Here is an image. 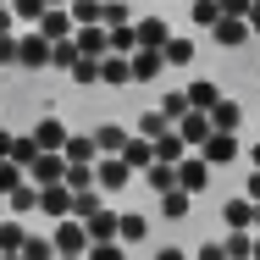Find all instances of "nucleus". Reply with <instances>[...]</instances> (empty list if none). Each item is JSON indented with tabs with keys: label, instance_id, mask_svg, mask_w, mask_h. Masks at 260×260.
<instances>
[{
	"label": "nucleus",
	"instance_id": "e433bc0d",
	"mask_svg": "<svg viewBox=\"0 0 260 260\" xmlns=\"http://www.w3.org/2000/svg\"><path fill=\"white\" fill-rule=\"evenodd\" d=\"M50 67H55V72H72V67H78V45H72V39H61V45L50 50Z\"/></svg>",
	"mask_w": 260,
	"mask_h": 260
},
{
	"label": "nucleus",
	"instance_id": "72a5a7b5",
	"mask_svg": "<svg viewBox=\"0 0 260 260\" xmlns=\"http://www.w3.org/2000/svg\"><path fill=\"white\" fill-rule=\"evenodd\" d=\"M144 183H150V188H155V194H172V188H177V166H150V172H144Z\"/></svg>",
	"mask_w": 260,
	"mask_h": 260
},
{
	"label": "nucleus",
	"instance_id": "393cba45",
	"mask_svg": "<svg viewBox=\"0 0 260 260\" xmlns=\"http://www.w3.org/2000/svg\"><path fill=\"white\" fill-rule=\"evenodd\" d=\"M100 210H105L100 188H83V194H72V221H94Z\"/></svg>",
	"mask_w": 260,
	"mask_h": 260
},
{
	"label": "nucleus",
	"instance_id": "cd10ccee",
	"mask_svg": "<svg viewBox=\"0 0 260 260\" xmlns=\"http://www.w3.org/2000/svg\"><path fill=\"white\" fill-rule=\"evenodd\" d=\"M160 55H166V67H188V61H194V39H183V34H172Z\"/></svg>",
	"mask_w": 260,
	"mask_h": 260
},
{
	"label": "nucleus",
	"instance_id": "f257e3e1",
	"mask_svg": "<svg viewBox=\"0 0 260 260\" xmlns=\"http://www.w3.org/2000/svg\"><path fill=\"white\" fill-rule=\"evenodd\" d=\"M127 183H133V166H127L122 155H100V166H94V188H100V194H122Z\"/></svg>",
	"mask_w": 260,
	"mask_h": 260
},
{
	"label": "nucleus",
	"instance_id": "2eb2a0df",
	"mask_svg": "<svg viewBox=\"0 0 260 260\" xmlns=\"http://www.w3.org/2000/svg\"><path fill=\"white\" fill-rule=\"evenodd\" d=\"M249 34H255V28H249V22H238V17H221V22L210 28V39H216V45H227V50H238Z\"/></svg>",
	"mask_w": 260,
	"mask_h": 260
},
{
	"label": "nucleus",
	"instance_id": "c756f323",
	"mask_svg": "<svg viewBox=\"0 0 260 260\" xmlns=\"http://www.w3.org/2000/svg\"><path fill=\"white\" fill-rule=\"evenodd\" d=\"M39 155H45V150L34 144V133H17V144H11V160H17L22 172H28V166H34V160H39Z\"/></svg>",
	"mask_w": 260,
	"mask_h": 260
},
{
	"label": "nucleus",
	"instance_id": "052dcab7",
	"mask_svg": "<svg viewBox=\"0 0 260 260\" xmlns=\"http://www.w3.org/2000/svg\"><path fill=\"white\" fill-rule=\"evenodd\" d=\"M0 6H11V0H0Z\"/></svg>",
	"mask_w": 260,
	"mask_h": 260
},
{
	"label": "nucleus",
	"instance_id": "c9c22d12",
	"mask_svg": "<svg viewBox=\"0 0 260 260\" xmlns=\"http://www.w3.org/2000/svg\"><path fill=\"white\" fill-rule=\"evenodd\" d=\"M155 111H160V116H166V122H172V127H177V122H183V116H188L194 105H188V94H166V100H160Z\"/></svg>",
	"mask_w": 260,
	"mask_h": 260
},
{
	"label": "nucleus",
	"instance_id": "a19ab883",
	"mask_svg": "<svg viewBox=\"0 0 260 260\" xmlns=\"http://www.w3.org/2000/svg\"><path fill=\"white\" fill-rule=\"evenodd\" d=\"M67 188H72V194L94 188V166H67Z\"/></svg>",
	"mask_w": 260,
	"mask_h": 260
},
{
	"label": "nucleus",
	"instance_id": "603ef678",
	"mask_svg": "<svg viewBox=\"0 0 260 260\" xmlns=\"http://www.w3.org/2000/svg\"><path fill=\"white\" fill-rule=\"evenodd\" d=\"M249 28H255V34H260V0H255V11H249Z\"/></svg>",
	"mask_w": 260,
	"mask_h": 260
},
{
	"label": "nucleus",
	"instance_id": "58836bf2",
	"mask_svg": "<svg viewBox=\"0 0 260 260\" xmlns=\"http://www.w3.org/2000/svg\"><path fill=\"white\" fill-rule=\"evenodd\" d=\"M111 55H139V34L133 28H116L111 34Z\"/></svg>",
	"mask_w": 260,
	"mask_h": 260
},
{
	"label": "nucleus",
	"instance_id": "864d4df0",
	"mask_svg": "<svg viewBox=\"0 0 260 260\" xmlns=\"http://www.w3.org/2000/svg\"><path fill=\"white\" fill-rule=\"evenodd\" d=\"M249 166H260V144H255V150H249Z\"/></svg>",
	"mask_w": 260,
	"mask_h": 260
},
{
	"label": "nucleus",
	"instance_id": "f8f14e48",
	"mask_svg": "<svg viewBox=\"0 0 260 260\" xmlns=\"http://www.w3.org/2000/svg\"><path fill=\"white\" fill-rule=\"evenodd\" d=\"M39 210H45V216H55V221H67V216H72V188H67V183L39 188Z\"/></svg>",
	"mask_w": 260,
	"mask_h": 260
},
{
	"label": "nucleus",
	"instance_id": "a211bd4d",
	"mask_svg": "<svg viewBox=\"0 0 260 260\" xmlns=\"http://www.w3.org/2000/svg\"><path fill=\"white\" fill-rule=\"evenodd\" d=\"M221 216H227V227H233V233H255V200H244V194H238V200H227Z\"/></svg>",
	"mask_w": 260,
	"mask_h": 260
},
{
	"label": "nucleus",
	"instance_id": "a18cd8bd",
	"mask_svg": "<svg viewBox=\"0 0 260 260\" xmlns=\"http://www.w3.org/2000/svg\"><path fill=\"white\" fill-rule=\"evenodd\" d=\"M89 260H127V255H122V244H94Z\"/></svg>",
	"mask_w": 260,
	"mask_h": 260
},
{
	"label": "nucleus",
	"instance_id": "4d7b16f0",
	"mask_svg": "<svg viewBox=\"0 0 260 260\" xmlns=\"http://www.w3.org/2000/svg\"><path fill=\"white\" fill-rule=\"evenodd\" d=\"M255 260H260V233H255Z\"/></svg>",
	"mask_w": 260,
	"mask_h": 260
},
{
	"label": "nucleus",
	"instance_id": "9b49d317",
	"mask_svg": "<svg viewBox=\"0 0 260 260\" xmlns=\"http://www.w3.org/2000/svg\"><path fill=\"white\" fill-rule=\"evenodd\" d=\"M94 144H100V155H122V150L133 144V133H127L122 122H100V127H94Z\"/></svg>",
	"mask_w": 260,
	"mask_h": 260
},
{
	"label": "nucleus",
	"instance_id": "13d9d810",
	"mask_svg": "<svg viewBox=\"0 0 260 260\" xmlns=\"http://www.w3.org/2000/svg\"><path fill=\"white\" fill-rule=\"evenodd\" d=\"M50 6H72V0H50Z\"/></svg>",
	"mask_w": 260,
	"mask_h": 260
},
{
	"label": "nucleus",
	"instance_id": "7ed1b4c3",
	"mask_svg": "<svg viewBox=\"0 0 260 260\" xmlns=\"http://www.w3.org/2000/svg\"><path fill=\"white\" fill-rule=\"evenodd\" d=\"M67 139H72V133H67V122H61V116L34 122V144H39L45 155H61V150H67Z\"/></svg>",
	"mask_w": 260,
	"mask_h": 260
},
{
	"label": "nucleus",
	"instance_id": "c85d7f7f",
	"mask_svg": "<svg viewBox=\"0 0 260 260\" xmlns=\"http://www.w3.org/2000/svg\"><path fill=\"white\" fill-rule=\"evenodd\" d=\"M133 133H139V139H150V144H155L160 133H172V122H166V116H160V111H144V116H139V127H133Z\"/></svg>",
	"mask_w": 260,
	"mask_h": 260
},
{
	"label": "nucleus",
	"instance_id": "f3484780",
	"mask_svg": "<svg viewBox=\"0 0 260 260\" xmlns=\"http://www.w3.org/2000/svg\"><path fill=\"white\" fill-rule=\"evenodd\" d=\"M210 127H216V133H233V139H238V127H244V105H238V100H221L216 111H210Z\"/></svg>",
	"mask_w": 260,
	"mask_h": 260
},
{
	"label": "nucleus",
	"instance_id": "9d476101",
	"mask_svg": "<svg viewBox=\"0 0 260 260\" xmlns=\"http://www.w3.org/2000/svg\"><path fill=\"white\" fill-rule=\"evenodd\" d=\"M72 45H78V55H89V61H105V55H111V34H105V28H78Z\"/></svg>",
	"mask_w": 260,
	"mask_h": 260
},
{
	"label": "nucleus",
	"instance_id": "09e8293b",
	"mask_svg": "<svg viewBox=\"0 0 260 260\" xmlns=\"http://www.w3.org/2000/svg\"><path fill=\"white\" fill-rule=\"evenodd\" d=\"M194 260H227V249H221V244H200V255Z\"/></svg>",
	"mask_w": 260,
	"mask_h": 260
},
{
	"label": "nucleus",
	"instance_id": "6ab92c4d",
	"mask_svg": "<svg viewBox=\"0 0 260 260\" xmlns=\"http://www.w3.org/2000/svg\"><path fill=\"white\" fill-rule=\"evenodd\" d=\"M127 61H133V83H155L160 67H166V55H160V50H139V55H127Z\"/></svg>",
	"mask_w": 260,
	"mask_h": 260
},
{
	"label": "nucleus",
	"instance_id": "4be33fe9",
	"mask_svg": "<svg viewBox=\"0 0 260 260\" xmlns=\"http://www.w3.org/2000/svg\"><path fill=\"white\" fill-rule=\"evenodd\" d=\"M116 221H122V210H100L94 221H83L89 227V244H116Z\"/></svg>",
	"mask_w": 260,
	"mask_h": 260
},
{
	"label": "nucleus",
	"instance_id": "7c9ffc66",
	"mask_svg": "<svg viewBox=\"0 0 260 260\" xmlns=\"http://www.w3.org/2000/svg\"><path fill=\"white\" fill-rule=\"evenodd\" d=\"M194 205V194H183V188H172V194H160V216H172V221H183Z\"/></svg>",
	"mask_w": 260,
	"mask_h": 260
},
{
	"label": "nucleus",
	"instance_id": "5701e85b",
	"mask_svg": "<svg viewBox=\"0 0 260 260\" xmlns=\"http://www.w3.org/2000/svg\"><path fill=\"white\" fill-rule=\"evenodd\" d=\"M28 249V227L11 216V221H0V255H22Z\"/></svg>",
	"mask_w": 260,
	"mask_h": 260
},
{
	"label": "nucleus",
	"instance_id": "473e14b6",
	"mask_svg": "<svg viewBox=\"0 0 260 260\" xmlns=\"http://www.w3.org/2000/svg\"><path fill=\"white\" fill-rule=\"evenodd\" d=\"M227 260H255V233H227Z\"/></svg>",
	"mask_w": 260,
	"mask_h": 260
},
{
	"label": "nucleus",
	"instance_id": "1a4fd4ad",
	"mask_svg": "<svg viewBox=\"0 0 260 260\" xmlns=\"http://www.w3.org/2000/svg\"><path fill=\"white\" fill-rule=\"evenodd\" d=\"M61 155H67V166H100V144H94V133H72Z\"/></svg>",
	"mask_w": 260,
	"mask_h": 260
},
{
	"label": "nucleus",
	"instance_id": "bb28decb",
	"mask_svg": "<svg viewBox=\"0 0 260 260\" xmlns=\"http://www.w3.org/2000/svg\"><path fill=\"white\" fill-rule=\"evenodd\" d=\"M45 11H50V0H11V17H17V22H28V28H39V22H45Z\"/></svg>",
	"mask_w": 260,
	"mask_h": 260
},
{
	"label": "nucleus",
	"instance_id": "412c9836",
	"mask_svg": "<svg viewBox=\"0 0 260 260\" xmlns=\"http://www.w3.org/2000/svg\"><path fill=\"white\" fill-rule=\"evenodd\" d=\"M150 238V221L139 216V210H122V221H116V244H144Z\"/></svg>",
	"mask_w": 260,
	"mask_h": 260
},
{
	"label": "nucleus",
	"instance_id": "bf43d9fd",
	"mask_svg": "<svg viewBox=\"0 0 260 260\" xmlns=\"http://www.w3.org/2000/svg\"><path fill=\"white\" fill-rule=\"evenodd\" d=\"M0 260H22V255H0Z\"/></svg>",
	"mask_w": 260,
	"mask_h": 260
},
{
	"label": "nucleus",
	"instance_id": "37998d69",
	"mask_svg": "<svg viewBox=\"0 0 260 260\" xmlns=\"http://www.w3.org/2000/svg\"><path fill=\"white\" fill-rule=\"evenodd\" d=\"M72 83H100V61L78 55V67H72Z\"/></svg>",
	"mask_w": 260,
	"mask_h": 260
},
{
	"label": "nucleus",
	"instance_id": "39448f33",
	"mask_svg": "<svg viewBox=\"0 0 260 260\" xmlns=\"http://www.w3.org/2000/svg\"><path fill=\"white\" fill-rule=\"evenodd\" d=\"M28 183L34 188H55V183H67V155H39L28 166Z\"/></svg>",
	"mask_w": 260,
	"mask_h": 260
},
{
	"label": "nucleus",
	"instance_id": "a878e982",
	"mask_svg": "<svg viewBox=\"0 0 260 260\" xmlns=\"http://www.w3.org/2000/svg\"><path fill=\"white\" fill-rule=\"evenodd\" d=\"M100 83H133V61H127V55H105L100 61Z\"/></svg>",
	"mask_w": 260,
	"mask_h": 260
},
{
	"label": "nucleus",
	"instance_id": "aec40b11",
	"mask_svg": "<svg viewBox=\"0 0 260 260\" xmlns=\"http://www.w3.org/2000/svg\"><path fill=\"white\" fill-rule=\"evenodd\" d=\"M200 155H205L210 166H227V160H238V139H233V133H210V144Z\"/></svg>",
	"mask_w": 260,
	"mask_h": 260
},
{
	"label": "nucleus",
	"instance_id": "49530a36",
	"mask_svg": "<svg viewBox=\"0 0 260 260\" xmlns=\"http://www.w3.org/2000/svg\"><path fill=\"white\" fill-rule=\"evenodd\" d=\"M244 200H255V205H260V166H249V183H244Z\"/></svg>",
	"mask_w": 260,
	"mask_h": 260
},
{
	"label": "nucleus",
	"instance_id": "6e6552de",
	"mask_svg": "<svg viewBox=\"0 0 260 260\" xmlns=\"http://www.w3.org/2000/svg\"><path fill=\"white\" fill-rule=\"evenodd\" d=\"M177 133H183V144H188V150H205L216 127H210V116H205V111H188V116L177 122Z\"/></svg>",
	"mask_w": 260,
	"mask_h": 260
},
{
	"label": "nucleus",
	"instance_id": "f03ea898",
	"mask_svg": "<svg viewBox=\"0 0 260 260\" xmlns=\"http://www.w3.org/2000/svg\"><path fill=\"white\" fill-rule=\"evenodd\" d=\"M50 244H55V255H89L94 244H89V227L83 221H55V233H50Z\"/></svg>",
	"mask_w": 260,
	"mask_h": 260
},
{
	"label": "nucleus",
	"instance_id": "c03bdc74",
	"mask_svg": "<svg viewBox=\"0 0 260 260\" xmlns=\"http://www.w3.org/2000/svg\"><path fill=\"white\" fill-rule=\"evenodd\" d=\"M249 11H255V0H221V17H238V22H249Z\"/></svg>",
	"mask_w": 260,
	"mask_h": 260
},
{
	"label": "nucleus",
	"instance_id": "680f3d73",
	"mask_svg": "<svg viewBox=\"0 0 260 260\" xmlns=\"http://www.w3.org/2000/svg\"><path fill=\"white\" fill-rule=\"evenodd\" d=\"M188 6H194V0H188Z\"/></svg>",
	"mask_w": 260,
	"mask_h": 260
},
{
	"label": "nucleus",
	"instance_id": "0eeeda50",
	"mask_svg": "<svg viewBox=\"0 0 260 260\" xmlns=\"http://www.w3.org/2000/svg\"><path fill=\"white\" fill-rule=\"evenodd\" d=\"M39 34H45L50 45L72 39V34H78V22H72V6H50V11H45V22H39Z\"/></svg>",
	"mask_w": 260,
	"mask_h": 260
},
{
	"label": "nucleus",
	"instance_id": "3c124183",
	"mask_svg": "<svg viewBox=\"0 0 260 260\" xmlns=\"http://www.w3.org/2000/svg\"><path fill=\"white\" fill-rule=\"evenodd\" d=\"M11 22H17V17H11V6H0V34H11Z\"/></svg>",
	"mask_w": 260,
	"mask_h": 260
},
{
	"label": "nucleus",
	"instance_id": "ea45409f",
	"mask_svg": "<svg viewBox=\"0 0 260 260\" xmlns=\"http://www.w3.org/2000/svg\"><path fill=\"white\" fill-rule=\"evenodd\" d=\"M11 210H17V216H28V210H39V188H34V183H22V188L11 194Z\"/></svg>",
	"mask_w": 260,
	"mask_h": 260
},
{
	"label": "nucleus",
	"instance_id": "79ce46f5",
	"mask_svg": "<svg viewBox=\"0 0 260 260\" xmlns=\"http://www.w3.org/2000/svg\"><path fill=\"white\" fill-rule=\"evenodd\" d=\"M22 260H61V255H55V244H50V238H28Z\"/></svg>",
	"mask_w": 260,
	"mask_h": 260
},
{
	"label": "nucleus",
	"instance_id": "f704fd0d",
	"mask_svg": "<svg viewBox=\"0 0 260 260\" xmlns=\"http://www.w3.org/2000/svg\"><path fill=\"white\" fill-rule=\"evenodd\" d=\"M22 183H28V172H22V166H17V160H0V194H6V200H11V194H17V188H22Z\"/></svg>",
	"mask_w": 260,
	"mask_h": 260
},
{
	"label": "nucleus",
	"instance_id": "4468645a",
	"mask_svg": "<svg viewBox=\"0 0 260 260\" xmlns=\"http://www.w3.org/2000/svg\"><path fill=\"white\" fill-rule=\"evenodd\" d=\"M155 160H160V166H183V160H188V144H183V133H177V127L155 139Z\"/></svg>",
	"mask_w": 260,
	"mask_h": 260
},
{
	"label": "nucleus",
	"instance_id": "ddd939ff",
	"mask_svg": "<svg viewBox=\"0 0 260 260\" xmlns=\"http://www.w3.org/2000/svg\"><path fill=\"white\" fill-rule=\"evenodd\" d=\"M133 34H139V50H166V39H172V28H166L160 17H144V22H133Z\"/></svg>",
	"mask_w": 260,
	"mask_h": 260
},
{
	"label": "nucleus",
	"instance_id": "dca6fc26",
	"mask_svg": "<svg viewBox=\"0 0 260 260\" xmlns=\"http://www.w3.org/2000/svg\"><path fill=\"white\" fill-rule=\"evenodd\" d=\"M183 94H188V105H194V111H205V116L216 111V105H221V89H216L210 78H194V83H188Z\"/></svg>",
	"mask_w": 260,
	"mask_h": 260
},
{
	"label": "nucleus",
	"instance_id": "de8ad7c7",
	"mask_svg": "<svg viewBox=\"0 0 260 260\" xmlns=\"http://www.w3.org/2000/svg\"><path fill=\"white\" fill-rule=\"evenodd\" d=\"M150 260H194V255H183L177 244H160V249H155V255H150Z\"/></svg>",
	"mask_w": 260,
	"mask_h": 260
},
{
	"label": "nucleus",
	"instance_id": "4c0bfd02",
	"mask_svg": "<svg viewBox=\"0 0 260 260\" xmlns=\"http://www.w3.org/2000/svg\"><path fill=\"white\" fill-rule=\"evenodd\" d=\"M22 61V34H0V67H17Z\"/></svg>",
	"mask_w": 260,
	"mask_h": 260
},
{
	"label": "nucleus",
	"instance_id": "423d86ee",
	"mask_svg": "<svg viewBox=\"0 0 260 260\" xmlns=\"http://www.w3.org/2000/svg\"><path fill=\"white\" fill-rule=\"evenodd\" d=\"M50 39H45V34H39V28H28V34H22V61H17V67H28V72H39V67H50Z\"/></svg>",
	"mask_w": 260,
	"mask_h": 260
},
{
	"label": "nucleus",
	"instance_id": "20e7f679",
	"mask_svg": "<svg viewBox=\"0 0 260 260\" xmlns=\"http://www.w3.org/2000/svg\"><path fill=\"white\" fill-rule=\"evenodd\" d=\"M177 188H183V194H205V188H210V160L205 155H188L183 166H177Z\"/></svg>",
	"mask_w": 260,
	"mask_h": 260
},
{
	"label": "nucleus",
	"instance_id": "2f4dec72",
	"mask_svg": "<svg viewBox=\"0 0 260 260\" xmlns=\"http://www.w3.org/2000/svg\"><path fill=\"white\" fill-rule=\"evenodd\" d=\"M188 17H194V28H216L221 22V0H194Z\"/></svg>",
	"mask_w": 260,
	"mask_h": 260
},
{
	"label": "nucleus",
	"instance_id": "5fc2aeb1",
	"mask_svg": "<svg viewBox=\"0 0 260 260\" xmlns=\"http://www.w3.org/2000/svg\"><path fill=\"white\" fill-rule=\"evenodd\" d=\"M61 260H89V255H61Z\"/></svg>",
	"mask_w": 260,
	"mask_h": 260
},
{
	"label": "nucleus",
	"instance_id": "b1692460",
	"mask_svg": "<svg viewBox=\"0 0 260 260\" xmlns=\"http://www.w3.org/2000/svg\"><path fill=\"white\" fill-rule=\"evenodd\" d=\"M122 160H127V166H133V172H150V166H155V144H150V139H139V133H133V144H127V150H122Z\"/></svg>",
	"mask_w": 260,
	"mask_h": 260
},
{
	"label": "nucleus",
	"instance_id": "8fccbe9b",
	"mask_svg": "<svg viewBox=\"0 0 260 260\" xmlns=\"http://www.w3.org/2000/svg\"><path fill=\"white\" fill-rule=\"evenodd\" d=\"M11 144H17V133H6V127H0V160H11Z\"/></svg>",
	"mask_w": 260,
	"mask_h": 260
},
{
	"label": "nucleus",
	"instance_id": "6e6d98bb",
	"mask_svg": "<svg viewBox=\"0 0 260 260\" xmlns=\"http://www.w3.org/2000/svg\"><path fill=\"white\" fill-rule=\"evenodd\" d=\"M255 233H260V205H255Z\"/></svg>",
	"mask_w": 260,
	"mask_h": 260
}]
</instances>
